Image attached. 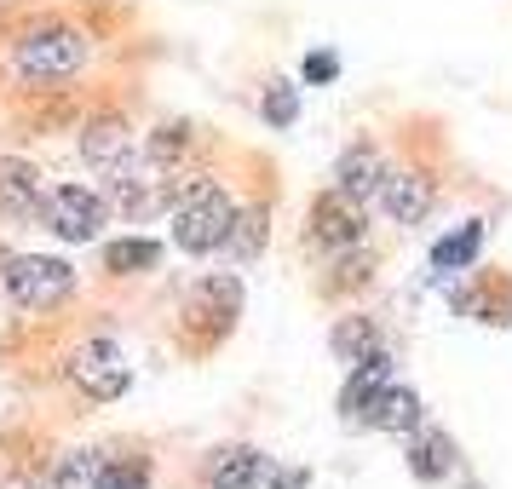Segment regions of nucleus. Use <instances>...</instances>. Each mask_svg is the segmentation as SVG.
<instances>
[{
  "label": "nucleus",
  "instance_id": "5701e85b",
  "mask_svg": "<svg viewBox=\"0 0 512 489\" xmlns=\"http://www.w3.org/2000/svg\"><path fill=\"white\" fill-rule=\"evenodd\" d=\"M334 75H340V58L334 52H311L305 58V81H334Z\"/></svg>",
  "mask_w": 512,
  "mask_h": 489
},
{
  "label": "nucleus",
  "instance_id": "412c9836",
  "mask_svg": "<svg viewBox=\"0 0 512 489\" xmlns=\"http://www.w3.org/2000/svg\"><path fill=\"white\" fill-rule=\"evenodd\" d=\"M150 484V461H121V455H110V466H104V484L98 489H144Z\"/></svg>",
  "mask_w": 512,
  "mask_h": 489
},
{
  "label": "nucleus",
  "instance_id": "a211bd4d",
  "mask_svg": "<svg viewBox=\"0 0 512 489\" xmlns=\"http://www.w3.org/2000/svg\"><path fill=\"white\" fill-rule=\"evenodd\" d=\"M104 466H110L104 449H81V455H70V461L52 472V489H98L104 484Z\"/></svg>",
  "mask_w": 512,
  "mask_h": 489
},
{
  "label": "nucleus",
  "instance_id": "f03ea898",
  "mask_svg": "<svg viewBox=\"0 0 512 489\" xmlns=\"http://www.w3.org/2000/svg\"><path fill=\"white\" fill-rule=\"evenodd\" d=\"M242 317V282L236 277H202L179 305V340L190 351H213Z\"/></svg>",
  "mask_w": 512,
  "mask_h": 489
},
{
  "label": "nucleus",
  "instance_id": "f8f14e48",
  "mask_svg": "<svg viewBox=\"0 0 512 489\" xmlns=\"http://www.w3.org/2000/svg\"><path fill=\"white\" fill-rule=\"evenodd\" d=\"M380 185H386V162H380V150H374V144H351L346 156H340V167H334V190H346L351 202L369 208L374 196H380Z\"/></svg>",
  "mask_w": 512,
  "mask_h": 489
},
{
  "label": "nucleus",
  "instance_id": "4be33fe9",
  "mask_svg": "<svg viewBox=\"0 0 512 489\" xmlns=\"http://www.w3.org/2000/svg\"><path fill=\"white\" fill-rule=\"evenodd\" d=\"M334 271H340V277H328L323 288H328V294H346V288H357V282H369V259L357 265L351 254H340V265H334Z\"/></svg>",
  "mask_w": 512,
  "mask_h": 489
},
{
  "label": "nucleus",
  "instance_id": "6e6552de",
  "mask_svg": "<svg viewBox=\"0 0 512 489\" xmlns=\"http://www.w3.org/2000/svg\"><path fill=\"white\" fill-rule=\"evenodd\" d=\"M202 489H271V461L254 443H219L202 461Z\"/></svg>",
  "mask_w": 512,
  "mask_h": 489
},
{
  "label": "nucleus",
  "instance_id": "7ed1b4c3",
  "mask_svg": "<svg viewBox=\"0 0 512 489\" xmlns=\"http://www.w3.org/2000/svg\"><path fill=\"white\" fill-rule=\"evenodd\" d=\"M6 294L24 305V311H52L75 294V265L52 254H24L6 265Z\"/></svg>",
  "mask_w": 512,
  "mask_h": 489
},
{
  "label": "nucleus",
  "instance_id": "423d86ee",
  "mask_svg": "<svg viewBox=\"0 0 512 489\" xmlns=\"http://www.w3.org/2000/svg\"><path fill=\"white\" fill-rule=\"evenodd\" d=\"M64 374H70L87 397H98V403H116V397L127 392V380H133L127 363H121L116 340H87V346H75L70 363H64Z\"/></svg>",
  "mask_w": 512,
  "mask_h": 489
},
{
  "label": "nucleus",
  "instance_id": "9d476101",
  "mask_svg": "<svg viewBox=\"0 0 512 489\" xmlns=\"http://www.w3.org/2000/svg\"><path fill=\"white\" fill-rule=\"evenodd\" d=\"M403 461L420 484H443L455 472V438L438 426H415V432H403Z\"/></svg>",
  "mask_w": 512,
  "mask_h": 489
},
{
  "label": "nucleus",
  "instance_id": "f257e3e1",
  "mask_svg": "<svg viewBox=\"0 0 512 489\" xmlns=\"http://www.w3.org/2000/svg\"><path fill=\"white\" fill-rule=\"evenodd\" d=\"M231 225H236V202L219 179H190V185L173 196V242H179L185 254H213V248H225Z\"/></svg>",
  "mask_w": 512,
  "mask_h": 489
},
{
  "label": "nucleus",
  "instance_id": "4468645a",
  "mask_svg": "<svg viewBox=\"0 0 512 489\" xmlns=\"http://www.w3.org/2000/svg\"><path fill=\"white\" fill-rule=\"evenodd\" d=\"M133 150V127L121 116H98V121H87V133H81V156L87 162H98V167H116L121 156Z\"/></svg>",
  "mask_w": 512,
  "mask_h": 489
},
{
  "label": "nucleus",
  "instance_id": "0eeeda50",
  "mask_svg": "<svg viewBox=\"0 0 512 489\" xmlns=\"http://www.w3.org/2000/svg\"><path fill=\"white\" fill-rule=\"evenodd\" d=\"M41 225L52 236H64V242H93L104 231V202H98L87 185H58L47 190V202H41Z\"/></svg>",
  "mask_w": 512,
  "mask_h": 489
},
{
  "label": "nucleus",
  "instance_id": "aec40b11",
  "mask_svg": "<svg viewBox=\"0 0 512 489\" xmlns=\"http://www.w3.org/2000/svg\"><path fill=\"white\" fill-rule=\"evenodd\" d=\"M259 110H265V121H271V127H294V121H300V93H294L288 81H271V93H265V104H259Z\"/></svg>",
  "mask_w": 512,
  "mask_h": 489
},
{
  "label": "nucleus",
  "instance_id": "2eb2a0df",
  "mask_svg": "<svg viewBox=\"0 0 512 489\" xmlns=\"http://www.w3.org/2000/svg\"><path fill=\"white\" fill-rule=\"evenodd\" d=\"M156 265H162V242H150V236H127V242L104 248V271L110 277H144Z\"/></svg>",
  "mask_w": 512,
  "mask_h": 489
},
{
  "label": "nucleus",
  "instance_id": "f3484780",
  "mask_svg": "<svg viewBox=\"0 0 512 489\" xmlns=\"http://www.w3.org/2000/svg\"><path fill=\"white\" fill-rule=\"evenodd\" d=\"M374 323L369 317H340V323H334V357H340V363H369L374 357Z\"/></svg>",
  "mask_w": 512,
  "mask_h": 489
},
{
  "label": "nucleus",
  "instance_id": "dca6fc26",
  "mask_svg": "<svg viewBox=\"0 0 512 489\" xmlns=\"http://www.w3.org/2000/svg\"><path fill=\"white\" fill-rule=\"evenodd\" d=\"M478 248H484V225L472 219V225H461L455 236H443L438 248H432V265H438V271H466V265L478 259Z\"/></svg>",
  "mask_w": 512,
  "mask_h": 489
},
{
  "label": "nucleus",
  "instance_id": "1a4fd4ad",
  "mask_svg": "<svg viewBox=\"0 0 512 489\" xmlns=\"http://www.w3.org/2000/svg\"><path fill=\"white\" fill-rule=\"evenodd\" d=\"M432 173H420V167H386V185H380V208L392 213L397 225H420L426 213H432Z\"/></svg>",
  "mask_w": 512,
  "mask_h": 489
},
{
  "label": "nucleus",
  "instance_id": "6ab92c4d",
  "mask_svg": "<svg viewBox=\"0 0 512 489\" xmlns=\"http://www.w3.org/2000/svg\"><path fill=\"white\" fill-rule=\"evenodd\" d=\"M265 242V208H248V213H236V225H231V236H225V254H236V259H248Z\"/></svg>",
  "mask_w": 512,
  "mask_h": 489
},
{
  "label": "nucleus",
  "instance_id": "ddd939ff",
  "mask_svg": "<svg viewBox=\"0 0 512 489\" xmlns=\"http://www.w3.org/2000/svg\"><path fill=\"white\" fill-rule=\"evenodd\" d=\"M357 420L374 426V432H397V438H403V432H415V426H420V397L409 392V386H392V380H386V386L369 397V409H363Z\"/></svg>",
  "mask_w": 512,
  "mask_h": 489
},
{
  "label": "nucleus",
  "instance_id": "39448f33",
  "mask_svg": "<svg viewBox=\"0 0 512 489\" xmlns=\"http://www.w3.org/2000/svg\"><path fill=\"white\" fill-rule=\"evenodd\" d=\"M363 236H369V208L351 202L346 190H323V196L311 202V242H317V248L351 254V248H363Z\"/></svg>",
  "mask_w": 512,
  "mask_h": 489
},
{
  "label": "nucleus",
  "instance_id": "20e7f679",
  "mask_svg": "<svg viewBox=\"0 0 512 489\" xmlns=\"http://www.w3.org/2000/svg\"><path fill=\"white\" fill-rule=\"evenodd\" d=\"M81 64H87V35L75 29H35L18 47V70L29 81H70Z\"/></svg>",
  "mask_w": 512,
  "mask_h": 489
},
{
  "label": "nucleus",
  "instance_id": "9b49d317",
  "mask_svg": "<svg viewBox=\"0 0 512 489\" xmlns=\"http://www.w3.org/2000/svg\"><path fill=\"white\" fill-rule=\"evenodd\" d=\"M41 202H47L41 173L18 156H0V213L6 219H41Z\"/></svg>",
  "mask_w": 512,
  "mask_h": 489
}]
</instances>
